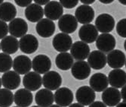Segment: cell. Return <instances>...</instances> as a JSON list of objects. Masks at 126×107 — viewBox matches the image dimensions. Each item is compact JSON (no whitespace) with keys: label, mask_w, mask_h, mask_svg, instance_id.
<instances>
[{"label":"cell","mask_w":126,"mask_h":107,"mask_svg":"<svg viewBox=\"0 0 126 107\" xmlns=\"http://www.w3.org/2000/svg\"><path fill=\"white\" fill-rule=\"evenodd\" d=\"M73 45V40L70 35L64 33H59L54 36L52 40L54 49L59 53H66L70 50Z\"/></svg>","instance_id":"cell-1"},{"label":"cell","mask_w":126,"mask_h":107,"mask_svg":"<svg viewBox=\"0 0 126 107\" xmlns=\"http://www.w3.org/2000/svg\"><path fill=\"white\" fill-rule=\"evenodd\" d=\"M94 26L97 31L102 33H109L115 27V19L109 14H100L95 20Z\"/></svg>","instance_id":"cell-2"},{"label":"cell","mask_w":126,"mask_h":107,"mask_svg":"<svg viewBox=\"0 0 126 107\" xmlns=\"http://www.w3.org/2000/svg\"><path fill=\"white\" fill-rule=\"evenodd\" d=\"M116 45V38L110 33H102L99 35L96 40L97 48L104 53H109L115 49Z\"/></svg>","instance_id":"cell-3"},{"label":"cell","mask_w":126,"mask_h":107,"mask_svg":"<svg viewBox=\"0 0 126 107\" xmlns=\"http://www.w3.org/2000/svg\"><path fill=\"white\" fill-rule=\"evenodd\" d=\"M19 48L25 54H32L39 48V40L32 34H26L20 39Z\"/></svg>","instance_id":"cell-4"},{"label":"cell","mask_w":126,"mask_h":107,"mask_svg":"<svg viewBox=\"0 0 126 107\" xmlns=\"http://www.w3.org/2000/svg\"><path fill=\"white\" fill-rule=\"evenodd\" d=\"M51 68V61L46 55H37L32 61V68L35 72L42 75L45 74L50 71Z\"/></svg>","instance_id":"cell-5"},{"label":"cell","mask_w":126,"mask_h":107,"mask_svg":"<svg viewBox=\"0 0 126 107\" xmlns=\"http://www.w3.org/2000/svg\"><path fill=\"white\" fill-rule=\"evenodd\" d=\"M28 31V25L21 18H17L11 21L8 25V32L11 36L17 38H21L24 35L27 34Z\"/></svg>","instance_id":"cell-6"},{"label":"cell","mask_w":126,"mask_h":107,"mask_svg":"<svg viewBox=\"0 0 126 107\" xmlns=\"http://www.w3.org/2000/svg\"><path fill=\"white\" fill-rule=\"evenodd\" d=\"M76 98L79 103L82 106H89L94 103L96 94L94 90L88 86H82L77 89Z\"/></svg>","instance_id":"cell-7"},{"label":"cell","mask_w":126,"mask_h":107,"mask_svg":"<svg viewBox=\"0 0 126 107\" xmlns=\"http://www.w3.org/2000/svg\"><path fill=\"white\" fill-rule=\"evenodd\" d=\"M42 84L51 91L57 90L62 84V77L61 75L54 71H49L45 73L42 78Z\"/></svg>","instance_id":"cell-8"},{"label":"cell","mask_w":126,"mask_h":107,"mask_svg":"<svg viewBox=\"0 0 126 107\" xmlns=\"http://www.w3.org/2000/svg\"><path fill=\"white\" fill-rule=\"evenodd\" d=\"M54 102L61 107H66L70 106L73 101L74 96L73 91L68 87H63L58 88L54 94Z\"/></svg>","instance_id":"cell-9"},{"label":"cell","mask_w":126,"mask_h":107,"mask_svg":"<svg viewBox=\"0 0 126 107\" xmlns=\"http://www.w3.org/2000/svg\"><path fill=\"white\" fill-rule=\"evenodd\" d=\"M75 18L77 21L82 25H88L94 20V11L90 5H82L75 11Z\"/></svg>","instance_id":"cell-10"},{"label":"cell","mask_w":126,"mask_h":107,"mask_svg":"<svg viewBox=\"0 0 126 107\" xmlns=\"http://www.w3.org/2000/svg\"><path fill=\"white\" fill-rule=\"evenodd\" d=\"M58 27L64 33H73L78 27V21L73 15L66 14L58 20Z\"/></svg>","instance_id":"cell-11"},{"label":"cell","mask_w":126,"mask_h":107,"mask_svg":"<svg viewBox=\"0 0 126 107\" xmlns=\"http://www.w3.org/2000/svg\"><path fill=\"white\" fill-rule=\"evenodd\" d=\"M79 37L80 40L85 43H92L98 37V31L94 25H84L79 29Z\"/></svg>","instance_id":"cell-12"},{"label":"cell","mask_w":126,"mask_h":107,"mask_svg":"<svg viewBox=\"0 0 126 107\" xmlns=\"http://www.w3.org/2000/svg\"><path fill=\"white\" fill-rule=\"evenodd\" d=\"M42 84V78L35 71H30L23 78V85L25 89L30 91H36L39 90Z\"/></svg>","instance_id":"cell-13"},{"label":"cell","mask_w":126,"mask_h":107,"mask_svg":"<svg viewBox=\"0 0 126 107\" xmlns=\"http://www.w3.org/2000/svg\"><path fill=\"white\" fill-rule=\"evenodd\" d=\"M63 14V8L58 1H50L44 8V15L51 21L59 20Z\"/></svg>","instance_id":"cell-14"},{"label":"cell","mask_w":126,"mask_h":107,"mask_svg":"<svg viewBox=\"0 0 126 107\" xmlns=\"http://www.w3.org/2000/svg\"><path fill=\"white\" fill-rule=\"evenodd\" d=\"M70 54L77 61H85L90 54V48L87 43L82 41H76L71 46Z\"/></svg>","instance_id":"cell-15"},{"label":"cell","mask_w":126,"mask_h":107,"mask_svg":"<svg viewBox=\"0 0 126 107\" xmlns=\"http://www.w3.org/2000/svg\"><path fill=\"white\" fill-rule=\"evenodd\" d=\"M13 68L18 75H26L32 68V61L24 55H20L15 58L13 61Z\"/></svg>","instance_id":"cell-16"},{"label":"cell","mask_w":126,"mask_h":107,"mask_svg":"<svg viewBox=\"0 0 126 107\" xmlns=\"http://www.w3.org/2000/svg\"><path fill=\"white\" fill-rule=\"evenodd\" d=\"M91 67L85 61H77L71 68V74L77 80L87 79L91 75Z\"/></svg>","instance_id":"cell-17"},{"label":"cell","mask_w":126,"mask_h":107,"mask_svg":"<svg viewBox=\"0 0 126 107\" xmlns=\"http://www.w3.org/2000/svg\"><path fill=\"white\" fill-rule=\"evenodd\" d=\"M55 24L53 21H51L48 18H42L39 21L36 26V31L43 38H48L55 32Z\"/></svg>","instance_id":"cell-18"},{"label":"cell","mask_w":126,"mask_h":107,"mask_svg":"<svg viewBox=\"0 0 126 107\" xmlns=\"http://www.w3.org/2000/svg\"><path fill=\"white\" fill-rule=\"evenodd\" d=\"M121 98V92L118 89L112 87L107 88L105 90H104L101 95L103 103L110 107L117 106L120 103Z\"/></svg>","instance_id":"cell-19"},{"label":"cell","mask_w":126,"mask_h":107,"mask_svg":"<svg viewBox=\"0 0 126 107\" xmlns=\"http://www.w3.org/2000/svg\"><path fill=\"white\" fill-rule=\"evenodd\" d=\"M126 61L125 53L119 50H113L108 53L107 56V62L109 66L113 69H120L122 68Z\"/></svg>","instance_id":"cell-20"},{"label":"cell","mask_w":126,"mask_h":107,"mask_svg":"<svg viewBox=\"0 0 126 107\" xmlns=\"http://www.w3.org/2000/svg\"><path fill=\"white\" fill-rule=\"evenodd\" d=\"M21 79L20 75L15 71H8L2 76V84L5 89L13 90L20 85Z\"/></svg>","instance_id":"cell-21"},{"label":"cell","mask_w":126,"mask_h":107,"mask_svg":"<svg viewBox=\"0 0 126 107\" xmlns=\"http://www.w3.org/2000/svg\"><path fill=\"white\" fill-rule=\"evenodd\" d=\"M88 63L89 66L94 70H100L104 68L107 62L106 55L99 50H94L88 57Z\"/></svg>","instance_id":"cell-22"},{"label":"cell","mask_w":126,"mask_h":107,"mask_svg":"<svg viewBox=\"0 0 126 107\" xmlns=\"http://www.w3.org/2000/svg\"><path fill=\"white\" fill-rule=\"evenodd\" d=\"M89 84L94 92H102L105 90L109 85L108 78L103 73H95L91 77Z\"/></svg>","instance_id":"cell-23"},{"label":"cell","mask_w":126,"mask_h":107,"mask_svg":"<svg viewBox=\"0 0 126 107\" xmlns=\"http://www.w3.org/2000/svg\"><path fill=\"white\" fill-rule=\"evenodd\" d=\"M32 101V94L27 89H19L14 94V102L18 107H29Z\"/></svg>","instance_id":"cell-24"},{"label":"cell","mask_w":126,"mask_h":107,"mask_svg":"<svg viewBox=\"0 0 126 107\" xmlns=\"http://www.w3.org/2000/svg\"><path fill=\"white\" fill-rule=\"evenodd\" d=\"M109 84L114 88H122L126 84V72L122 69H113L109 73Z\"/></svg>","instance_id":"cell-25"},{"label":"cell","mask_w":126,"mask_h":107,"mask_svg":"<svg viewBox=\"0 0 126 107\" xmlns=\"http://www.w3.org/2000/svg\"><path fill=\"white\" fill-rule=\"evenodd\" d=\"M54 101V93L48 89L39 90L35 96V102L40 107H49Z\"/></svg>","instance_id":"cell-26"},{"label":"cell","mask_w":126,"mask_h":107,"mask_svg":"<svg viewBox=\"0 0 126 107\" xmlns=\"http://www.w3.org/2000/svg\"><path fill=\"white\" fill-rule=\"evenodd\" d=\"M24 14L29 21L36 23L42 19L44 16V9L42 6L34 3L26 8Z\"/></svg>","instance_id":"cell-27"},{"label":"cell","mask_w":126,"mask_h":107,"mask_svg":"<svg viewBox=\"0 0 126 107\" xmlns=\"http://www.w3.org/2000/svg\"><path fill=\"white\" fill-rule=\"evenodd\" d=\"M17 15L15 6L9 2H4L0 5V20L4 22H11Z\"/></svg>","instance_id":"cell-28"},{"label":"cell","mask_w":126,"mask_h":107,"mask_svg":"<svg viewBox=\"0 0 126 107\" xmlns=\"http://www.w3.org/2000/svg\"><path fill=\"white\" fill-rule=\"evenodd\" d=\"M2 52L8 55L15 54L19 49V42L12 36H7L3 38L0 43Z\"/></svg>","instance_id":"cell-29"},{"label":"cell","mask_w":126,"mask_h":107,"mask_svg":"<svg viewBox=\"0 0 126 107\" xmlns=\"http://www.w3.org/2000/svg\"><path fill=\"white\" fill-rule=\"evenodd\" d=\"M73 58L70 53H61L56 56L55 64L56 66L62 71H67L70 69L74 64Z\"/></svg>","instance_id":"cell-30"},{"label":"cell","mask_w":126,"mask_h":107,"mask_svg":"<svg viewBox=\"0 0 126 107\" xmlns=\"http://www.w3.org/2000/svg\"><path fill=\"white\" fill-rule=\"evenodd\" d=\"M14 103V94L8 89H0V107H10Z\"/></svg>","instance_id":"cell-31"},{"label":"cell","mask_w":126,"mask_h":107,"mask_svg":"<svg viewBox=\"0 0 126 107\" xmlns=\"http://www.w3.org/2000/svg\"><path fill=\"white\" fill-rule=\"evenodd\" d=\"M13 65L12 58L10 55L0 53V73H5L10 71Z\"/></svg>","instance_id":"cell-32"},{"label":"cell","mask_w":126,"mask_h":107,"mask_svg":"<svg viewBox=\"0 0 126 107\" xmlns=\"http://www.w3.org/2000/svg\"><path fill=\"white\" fill-rule=\"evenodd\" d=\"M116 32L121 37L126 38V18L121 19L117 23Z\"/></svg>","instance_id":"cell-33"},{"label":"cell","mask_w":126,"mask_h":107,"mask_svg":"<svg viewBox=\"0 0 126 107\" xmlns=\"http://www.w3.org/2000/svg\"><path fill=\"white\" fill-rule=\"evenodd\" d=\"M8 33V25L6 22H4L0 20V40H2L5 37H7V34Z\"/></svg>","instance_id":"cell-34"},{"label":"cell","mask_w":126,"mask_h":107,"mask_svg":"<svg viewBox=\"0 0 126 107\" xmlns=\"http://www.w3.org/2000/svg\"><path fill=\"white\" fill-rule=\"evenodd\" d=\"M59 2L63 6V8L64 7L66 8H73L78 5L79 1L77 0L76 1H73V0H61Z\"/></svg>","instance_id":"cell-35"},{"label":"cell","mask_w":126,"mask_h":107,"mask_svg":"<svg viewBox=\"0 0 126 107\" xmlns=\"http://www.w3.org/2000/svg\"><path fill=\"white\" fill-rule=\"evenodd\" d=\"M15 3L20 7H28L32 4V0H15Z\"/></svg>","instance_id":"cell-36"},{"label":"cell","mask_w":126,"mask_h":107,"mask_svg":"<svg viewBox=\"0 0 126 107\" xmlns=\"http://www.w3.org/2000/svg\"><path fill=\"white\" fill-rule=\"evenodd\" d=\"M89 107H107V106L100 101H96L89 105Z\"/></svg>","instance_id":"cell-37"},{"label":"cell","mask_w":126,"mask_h":107,"mask_svg":"<svg viewBox=\"0 0 126 107\" xmlns=\"http://www.w3.org/2000/svg\"><path fill=\"white\" fill-rule=\"evenodd\" d=\"M34 2H35V4H37L40 6L42 5H46L50 1L49 0H34Z\"/></svg>","instance_id":"cell-38"},{"label":"cell","mask_w":126,"mask_h":107,"mask_svg":"<svg viewBox=\"0 0 126 107\" xmlns=\"http://www.w3.org/2000/svg\"><path fill=\"white\" fill-rule=\"evenodd\" d=\"M121 96L124 102H126V84L122 88L121 90Z\"/></svg>","instance_id":"cell-39"},{"label":"cell","mask_w":126,"mask_h":107,"mask_svg":"<svg viewBox=\"0 0 126 107\" xmlns=\"http://www.w3.org/2000/svg\"><path fill=\"white\" fill-rule=\"evenodd\" d=\"M80 2H81L82 3H83L84 5H89L91 4H93L95 1H94V0H81Z\"/></svg>","instance_id":"cell-40"},{"label":"cell","mask_w":126,"mask_h":107,"mask_svg":"<svg viewBox=\"0 0 126 107\" xmlns=\"http://www.w3.org/2000/svg\"><path fill=\"white\" fill-rule=\"evenodd\" d=\"M113 1L112 0H100V2L103 3V4H105V5H107V4H110L112 3Z\"/></svg>","instance_id":"cell-41"},{"label":"cell","mask_w":126,"mask_h":107,"mask_svg":"<svg viewBox=\"0 0 126 107\" xmlns=\"http://www.w3.org/2000/svg\"><path fill=\"white\" fill-rule=\"evenodd\" d=\"M69 107H85V106H82V105H81V104L79 103H73V104H71Z\"/></svg>","instance_id":"cell-42"},{"label":"cell","mask_w":126,"mask_h":107,"mask_svg":"<svg viewBox=\"0 0 126 107\" xmlns=\"http://www.w3.org/2000/svg\"><path fill=\"white\" fill-rule=\"evenodd\" d=\"M116 107H126V102H122V103H119Z\"/></svg>","instance_id":"cell-43"},{"label":"cell","mask_w":126,"mask_h":107,"mask_svg":"<svg viewBox=\"0 0 126 107\" xmlns=\"http://www.w3.org/2000/svg\"><path fill=\"white\" fill-rule=\"evenodd\" d=\"M119 2L124 5H126V0H119Z\"/></svg>","instance_id":"cell-44"},{"label":"cell","mask_w":126,"mask_h":107,"mask_svg":"<svg viewBox=\"0 0 126 107\" xmlns=\"http://www.w3.org/2000/svg\"><path fill=\"white\" fill-rule=\"evenodd\" d=\"M49 107H61V106H58V105H51V106H50Z\"/></svg>","instance_id":"cell-45"},{"label":"cell","mask_w":126,"mask_h":107,"mask_svg":"<svg viewBox=\"0 0 126 107\" xmlns=\"http://www.w3.org/2000/svg\"><path fill=\"white\" fill-rule=\"evenodd\" d=\"M124 48H125V50L126 51V40L124 42Z\"/></svg>","instance_id":"cell-46"},{"label":"cell","mask_w":126,"mask_h":107,"mask_svg":"<svg viewBox=\"0 0 126 107\" xmlns=\"http://www.w3.org/2000/svg\"><path fill=\"white\" fill-rule=\"evenodd\" d=\"M2 85V78H0V89H1Z\"/></svg>","instance_id":"cell-47"},{"label":"cell","mask_w":126,"mask_h":107,"mask_svg":"<svg viewBox=\"0 0 126 107\" xmlns=\"http://www.w3.org/2000/svg\"><path fill=\"white\" fill-rule=\"evenodd\" d=\"M3 2H4L2 1V0H0V5H1V4H2Z\"/></svg>","instance_id":"cell-48"},{"label":"cell","mask_w":126,"mask_h":107,"mask_svg":"<svg viewBox=\"0 0 126 107\" xmlns=\"http://www.w3.org/2000/svg\"><path fill=\"white\" fill-rule=\"evenodd\" d=\"M32 107H40V106H32Z\"/></svg>","instance_id":"cell-49"},{"label":"cell","mask_w":126,"mask_h":107,"mask_svg":"<svg viewBox=\"0 0 126 107\" xmlns=\"http://www.w3.org/2000/svg\"><path fill=\"white\" fill-rule=\"evenodd\" d=\"M125 68H126V61H125Z\"/></svg>","instance_id":"cell-50"},{"label":"cell","mask_w":126,"mask_h":107,"mask_svg":"<svg viewBox=\"0 0 126 107\" xmlns=\"http://www.w3.org/2000/svg\"><path fill=\"white\" fill-rule=\"evenodd\" d=\"M0 50H1V46H0Z\"/></svg>","instance_id":"cell-51"},{"label":"cell","mask_w":126,"mask_h":107,"mask_svg":"<svg viewBox=\"0 0 126 107\" xmlns=\"http://www.w3.org/2000/svg\"><path fill=\"white\" fill-rule=\"evenodd\" d=\"M15 107H18V106H15Z\"/></svg>","instance_id":"cell-52"}]
</instances>
